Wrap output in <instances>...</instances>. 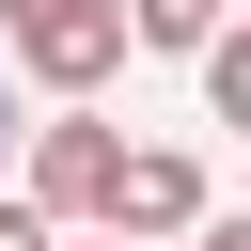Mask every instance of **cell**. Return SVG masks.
Masks as SVG:
<instances>
[{
  "mask_svg": "<svg viewBox=\"0 0 251 251\" xmlns=\"http://www.w3.org/2000/svg\"><path fill=\"white\" fill-rule=\"evenodd\" d=\"M188 220H204V157H188V141H126L94 235H141V251H157V235H188Z\"/></svg>",
  "mask_w": 251,
  "mask_h": 251,
  "instance_id": "3",
  "label": "cell"
},
{
  "mask_svg": "<svg viewBox=\"0 0 251 251\" xmlns=\"http://www.w3.org/2000/svg\"><path fill=\"white\" fill-rule=\"evenodd\" d=\"M188 251H251V220H220V204H204V220H188Z\"/></svg>",
  "mask_w": 251,
  "mask_h": 251,
  "instance_id": "5",
  "label": "cell"
},
{
  "mask_svg": "<svg viewBox=\"0 0 251 251\" xmlns=\"http://www.w3.org/2000/svg\"><path fill=\"white\" fill-rule=\"evenodd\" d=\"M47 235H63V220H31V204H0V251H47Z\"/></svg>",
  "mask_w": 251,
  "mask_h": 251,
  "instance_id": "6",
  "label": "cell"
},
{
  "mask_svg": "<svg viewBox=\"0 0 251 251\" xmlns=\"http://www.w3.org/2000/svg\"><path fill=\"white\" fill-rule=\"evenodd\" d=\"M0 63H31L47 94H110L126 78V0H0Z\"/></svg>",
  "mask_w": 251,
  "mask_h": 251,
  "instance_id": "1",
  "label": "cell"
},
{
  "mask_svg": "<svg viewBox=\"0 0 251 251\" xmlns=\"http://www.w3.org/2000/svg\"><path fill=\"white\" fill-rule=\"evenodd\" d=\"M110 157H126V126H110L94 94H63V110L31 126V188H16V204H31V220H110Z\"/></svg>",
  "mask_w": 251,
  "mask_h": 251,
  "instance_id": "2",
  "label": "cell"
},
{
  "mask_svg": "<svg viewBox=\"0 0 251 251\" xmlns=\"http://www.w3.org/2000/svg\"><path fill=\"white\" fill-rule=\"evenodd\" d=\"M0 141H16V94H0Z\"/></svg>",
  "mask_w": 251,
  "mask_h": 251,
  "instance_id": "8",
  "label": "cell"
},
{
  "mask_svg": "<svg viewBox=\"0 0 251 251\" xmlns=\"http://www.w3.org/2000/svg\"><path fill=\"white\" fill-rule=\"evenodd\" d=\"M47 251H63V235H47ZM94 251H141V235H94Z\"/></svg>",
  "mask_w": 251,
  "mask_h": 251,
  "instance_id": "7",
  "label": "cell"
},
{
  "mask_svg": "<svg viewBox=\"0 0 251 251\" xmlns=\"http://www.w3.org/2000/svg\"><path fill=\"white\" fill-rule=\"evenodd\" d=\"M220 16H235V0H126V47H173V63H188Z\"/></svg>",
  "mask_w": 251,
  "mask_h": 251,
  "instance_id": "4",
  "label": "cell"
}]
</instances>
